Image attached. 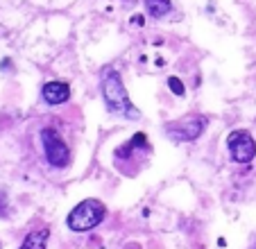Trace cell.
<instances>
[{
    "instance_id": "cell-1",
    "label": "cell",
    "mask_w": 256,
    "mask_h": 249,
    "mask_svg": "<svg viewBox=\"0 0 256 249\" xmlns=\"http://www.w3.org/2000/svg\"><path fill=\"white\" fill-rule=\"evenodd\" d=\"M102 96H104V104L106 109L116 116H122V118H138V109L132 104L130 96L125 91V84H122L120 75H118L114 68L104 70L102 75Z\"/></svg>"
},
{
    "instance_id": "cell-2",
    "label": "cell",
    "mask_w": 256,
    "mask_h": 249,
    "mask_svg": "<svg viewBox=\"0 0 256 249\" xmlns=\"http://www.w3.org/2000/svg\"><path fill=\"white\" fill-rule=\"evenodd\" d=\"M104 204L100 200H84L68 213V226L72 231H91L104 220Z\"/></svg>"
},
{
    "instance_id": "cell-3",
    "label": "cell",
    "mask_w": 256,
    "mask_h": 249,
    "mask_svg": "<svg viewBox=\"0 0 256 249\" xmlns=\"http://www.w3.org/2000/svg\"><path fill=\"white\" fill-rule=\"evenodd\" d=\"M41 143L46 150V158L52 168H66L70 163V150L68 145L62 140V136L54 130H44L41 132Z\"/></svg>"
},
{
    "instance_id": "cell-4",
    "label": "cell",
    "mask_w": 256,
    "mask_h": 249,
    "mask_svg": "<svg viewBox=\"0 0 256 249\" xmlns=\"http://www.w3.org/2000/svg\"><path fill=\"white\" fill-rule=\"evenodd\" d=\"M206 127V120L202 116H186L182 120L166 124V132L170 134V138L174 140H195Z\"/></svg>"
},
{
    "instance_id": "cell-5",
    "label": "cell",
    "mask_w": 256,
    "mask_h": 249,
    "mask_svg": "<svg viewBox=\"0 0 256 249\" xmlns=\"http://www.w3.org/2000/svg\"><path fill=\"white\" fill-rule=\"evenodd\" d=\"M227 148L236 163H250V161H254V156H256V143L250 132H245V130L232 132L227 138Z\"/></svg>"
},
{
    "instance_id": "cell-6",
    "label": "cell",
    "mask_w": 256,
    "mask_h": 249,
    "mask_svg": "<svg viewBox=\"0 0 256 249\" xmlns=\"http://www.w3.org/2000/svg\"><path fill=\"white\" fill-rule=\"evenodd\" d=\"M44 100L48 104H64V102L70 98V86H68L66 82H48L41 91Z\"/></svg>"
},
{
    "instance_id": "cell-7",
    "label": "cell",
    "mask_w": 256,
    "mask_h": 249,
    "mask_svg": "<svg viewBox=\"0 0 256 249\" xmlns=\"http://www.w3.org/2000/svg\"><path fill=\"white\" fill-rule=\"evenodd\" d=\"M48 236H50V229H48V226L32 231V234L25 236L23 244H20L18 249H46V244H48Z\"/></svg>"
},
{
    "instance_id": "cell-8",
    "label": "cell",
    "mask_w": 256,
    "mask_h": 249,
    "mask_svg": "<svg viewBox=\"0 0 256 249\" xmlns=\"http://www.w3.org/2000/svg\"><path fill=\"white\" fill-rule=\"evenodd\" d=\"M170 0H145V10L152 18H164L166 14L170 12Z\"/></svg>"
},
{
    "instance_id": "cell-9",
    "label": "cell",
    "mask_w": 256,
    "mask_h": 249,
    "mask_svg": "<svg viewBox=\"0 0 256 249\" xmlns=\"http://www.w3.org/2000/svg\"><path fill=\"white\" fill-rule=\"evenodd\" d=\"M168 86L174 96H184V84H182L177 77H168Z\"/></svg>"
},
{
    "instance_id": "cell-10",
    "label": "cell",
    "mask_w": 256,
    "mask_h": 249,
    "mask_svg": "<svg viewBox=\"0 0 256 249\" xmlns=\"http://www.w3.org/2000/svg\"><path fill=\"white\" fill-rule=\"evenodd\" d=\"M254 249H256V247H254Z\"/></svg>"
}]
</instances>
